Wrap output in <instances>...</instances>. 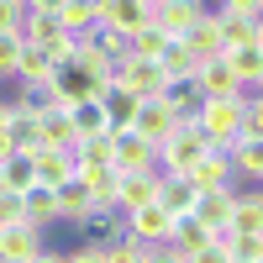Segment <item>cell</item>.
<instances>
[{
    "label": "cell",
    "instance_id": "cell-25",
    "mask_svg": "<svg viewBox=\"0 0 263 263\" xmlns=\"http://www.w3.org/2000/svg\"><path fill=\"white\" fill-rule=\"evenodd\" d=\"M232 195H237V190H200V195H195V205H190V216H200L211 232H216V227H227Z\"/></svg>",
    "mask_w": 263,
    "mask_h": 263
},
{
    "label": "cell",
    "instance_id": "cell-22",
    "mask_svg": "<svg viewBox=\"0 0 263 263\" xmlns=\"http://www.w3.org/2000/svg\"><path fill=\"white\" fill-rule=\"evenodd\" d=\"M227 227H232V232H263V195H258V190H237V195H232Z\"/></svg>",
    "mask_w": 263,
    "mask_h": 263
},
{
    "label": "cell",
    "instance_id": "cell-29",
    "mask_svg": "<svg viewBox=\"0 0 263 263\" xmlns=\"http://www.w3.org/2000/svg\"><path fill=\"white\" fill-rule=\"evenodd\" d=\"M32 184H37V174H32V158H27V153L0 158V190H6V195H21V190H32Z\"/></svg>",
    "mask_w": 263,
    "mask_h": 263
},
{
    "label": "cell",
    "instance_id": "cell-2",
    "mask_svg": "<svg viewBox=\"0 0 263 263\" xmlns=\"http://www.w3.org/2000/svg\"><path fill=\"white\" fill-rule=\"evenodd\" d=\"M237 121H242V95H216V100H200L195 105V126L205 132L211 147H221L237 137Z\"/></svg>",
    "mask_w": 263,
    "mask_h": 263
},
{
    "label": "cell",
    "instance_id": "cell-23",
    "mask_svg": "<svg viewBox=\"0 0 263 263\" xmlns=\"http://www.w3.org/2000/svg\"><path fill=\"white\" fill-rule=\"evenodd\" d=\"M190 53H200V58H221V32H216V11H200L195 16V27L179 37Z\"/></svg>",
    "mask_w": 263,
    "mask_h": 263
},
{
    "label": "cell",
    "instance_id": "cell-13",
    "mask_svg": "<svg viewBox=\"0 0 263 263\" xmlns=\"http://www.w3.org/2000/svg\"><path fill=\"white\" fill-rule=\"evenodd\" d=\"M79 232H84V242L111 248L116 237H126V211H116V205H95V211L79 221Z\"/></svg>",
    "mask_w": 263,
    "mask_h": 263
},
{
    "label": "cell",
    "instance_id": "cell-19",
    "mask_svg": "<svg viewBox=\"0 0 263 263\" xmlns=\"http://www.w3.org/2000/svg\"><path fill=\"white\" fill-rule=\"evenodd\" d=\"M53 69H58V63L48 58V48H37V42H27V37H21V53H16V84H48L53 79Z\"/></svg>",
    "mask_w": 263,
    "mask_h": 263
},
{
    "label": "cell",
    "instance_id": "cell-18",
    "mask_svg": "<svg viewBox=\"0 0 263 263\" xmlns=\"http://www.w3.org/2000/svg\"><path fill=\"white\" fill-rule=\"evenodd\" d=\"M216 32H221V53L237 42H263V16H242V11H216Z\"/></svg>",
    "mask_w": 263,
    "mask_h": 263
},
{
    "label": "cell",
    "instance_id": "cell-34",
    "mask_svg": "<svg viewBox=\"0 0 263 263\" xmlns=\"http://www.w3.org/2000/svg\"><path fill=\"white\" fill-rule=\"evenodd\" d=\"M158 95L174 105V116H195V105H200V90H195V79H168Z\"/></svg>",
    "mask_w": 263,
    "mask_h": 263
},
{
    "label": "cell",
    "instance_id": "cell-30",
    "mask_svg": "<svg viewBox=\"0 0 263 263\" xmlns=\"http://www.w3.org/2000/svg\"><path fill=\"white\" fill-rule=\"evenodd\" d=\"M158 63H163V74H168V79H190L195 69H200V53H190L179 37H168V42H163V53H158Z\"/></svg>",
    "mask_w": 263,
    "mask_h": 263
},
{
    "label": "cell",
    "instance_id": "cell-7",
    "mask_svg": "<svg viewBox=\"0 0 263 263\" xmlns=\"http://www.w3.org/2000/svg\"><path fill=\"white\" fill-rule=\"evenodd\" d=\"M190 179H195V190H237V174H232L227 147H205L200 158L190 163Z\"/></svg>",
    "mask_w": 263,
    "mask_h": 263
},
{
    "label": "cell",
    "instance_id": "cell-37",
    "mask_svg": "<svg viewBox=\"0 0 263 263\" xmlns=\"http://www.w3.org/2000/svg\"><path fill=\"white\" fill-rule=\"evenodd\" d=\"M16 53H21V32H0V79L16 74Z\"/></svg>",
    "mask_w": 263,
    "mask_h": 263
},
{
    "label": "cell",
    "instance_id": "cell-33",
    "mask_svg": "<svg viewBox=\"0 0 263 263\" xmlns=\"http://www.w3.org/2000/svg\"><path fill=\"white\" fill-rule=\"evenodd\" d=\"M163 42H168V37L153 27V21H142L137 32H126V53H132V58H158V53H163Z\"/></svg>",
    "mask_w": 263,
    "mask_h": 263
},
{
    "label": "cell",
    "instance_id": "cell-36",
    "mask_svg": "<svg viewBox=\"0 0 263 263\" xmlns=\"http://www.w3.org/2000/svg\"><path fill=\"white\" fill-rule=\"evenodd\" d=\"M158 242H137V237H116L111 248H105V263H147Z\"/></svg>",
    "mask_w": 263,
    "mask_h": 263
},
{
    "label": "cell",
    "instance_id": "cell-15",
    "mask_svg": "<svg viewBox=\"0 0 263 263\" xmlns=\"http://www.w3.org/2000/svg\"><path fill=\"white\" fill-rule=\"evenodd\" d=\"M227 147V158H232V174L242 184H258L263 179V137H232V142H221Z\"/></svg>",
    "mask_w": 263,
    "mask_h": 263
},
{
    "label": "cell",
    "instance_id": "cell-8",
    "mask_svg": "<svg viewBox=\"0 0 263 263\" xmlns=\"http://www.w3.org/2000/svg\"><path fill=\"white\" fill-rule=\"evenodd\" d=\"M42 248V227H32V221H11L6 232H0V263H32Z\"/></svg>",
    "mask_w": 263,
    "mask_h": 263
},
{
    "label": "cell",
    "instance_id": "cell-4",
    "mask_svg": "<svg viewBox=\"0 0 263 263\" xmlns=\"http://www.w3.org/2000/svg\"><path fill=\"white\" fill-rule=\"evenodd\" d=\"M158 195V168H116V184H111V205L116 211H137Z\"/></svg>",
    "mask_w": 263,
    "mask_h": 263
},
{
    "label": "cell",
    "instance_id": "cell-27",
    "mask_svg": "<svg viewBox=\"0 0 263 263\" xmlns=\"http://www.w3.org/2000/svg\"><path fill=\"white\" fill-rule=\"evenodd\" d=\"M211 242V227L200 221V216H174V232H168V248H179V253H195V248H205Z\"/></svg>",
    "mask_w": 263,
    "mask_h": 263
},
{
    "label": "cell",
    "instance_id": "cell-14",
    "mask_svg": "<svg viewBox=\"0 0 263 263\" xmlns=\"http://www.w3.org/2000/svg\"><path fill=\"white\" fill-rule=\"evenodd\" d=\"M48 84H53V100H58V105H74V100H95V79L84 74L74 58H69V63H58Z\"/></svg>",
    "mask_w": 263,
    "mask_h": 263
},
{
    "label": "cell",
    "instance_id": "cell-32",
    "mask_svg": "<svg viewBox=\"0 0 263 263\" xmlns=\"http://www.w3.org/2000/svg\"><path fill=\"white\" fill-rule=\"evenodd\" d=\"M6 142H11V153H32V147H37V116H27V111H16V105H11Z\"/></svg>",
    "mask_w": 263,
    "mask_h": 263
},
{
    "label": "cell",
    "instance_id": "cell-1",
    "mask_svg": "<svg viewBox=\"0 0 263 263\" xmlns=\"http://www.w3.org/2000/svg\"><path fill=\"white\" fill-rule=\"evenodd\" d=\"M211 142H205V132L195 126V116H179L158 142H153V158H158V174H190V163L200 158Z\"/></svg>",
    "mask_w": 263,
    "mask_h": 263
},
{
    "label": "cell",
    "instance_id": "cell-5",
    "mask_svg": "<svg viewBox=\"0 0 263 263\" xmlns=\"http://www.w3.org/2000/svg\"><path fill=\"white\" fill-rule=\"evenodd\" d=\"M174 121H179V116H174V105L163 100V95H137V111H132V132H137V137H147V142H158L163 137V132L174 126Z\"/></svg>",
    "mask_w": 263,
    "mask_h": 263
},
{
    "label": "cell",
    "instance_id": "cell-20",
    "mask_svg": "<svg viewBox=\"0 0 263 263\" xmlns=\"http://www.w3.org/2000/svg\"><path fill=\"white\" fill-rule=\"evenodd\" d=\"M195 195H200V190H195L190 174H158V195H153V200H158L168 216H184L195 205Z\"/></svg>",
    "mask_w": 263,
    "mask_h": 263
},
{
    "label": "cell",
    "instance_id": "cell-31",
    "mask_svg": "<svg viewBox=\"0 0 263 263\" xmlns=\"http://www.w3.org/2000/svg\"><path fill=\"white\" fill-rule=\"evenodd\" d=\"M53 16H58V27H63V32H74V37H79V32H90V27H95V0H63Z\"/></svg>",
    "mask_w": 263,
    "mask_h": 263
},
{
    "label": "cell",
    "instance_id": "cell-9",
    "mask_svg": "<svg viewBox=\"0 0 263 263\" xmlns=\"http://www.w3.org/2000/svg\"><path fill=\"white\" fill-rule=\"evenodd\" d=\"M111 168H158L153 142L137 137L132 126H116V132H111Z\"/></svg>",
    "mask_w": 263,
    "mask_h": 263
},
{
    "label": "cell",
    "instance_id": "cell-38",
    "mask_svg": "<svg viewBox=\"0 0 263 263\" xmlns=\"http://www.w3.org/2000/svg\"><path fill=\"white\" fill-rule=\"evenodd\" d=\"M21 16H27L21 0H0V32H21Z\"/></svg>",
    "mask_w": 263,
    "mask_h": 263
},
{
    "label": "cell",
    "instance_id": "cell-43",
    "mask_svg": "<svg viewBox=\"0 0 263 263\" xmlns=\"http://www.w3.org/2000/svg\"><path fill=\"white\" fill-rule=\"evenodd\" d=\"M147 263H184V253H179V248H168V242H158Z\"/></svg>",
    "mask_w": 263,
    "mask_h": 263
},
{
    "label": "cell",
    "instance_id": "cell-39",
    "mask_svg": "<svg viewBox=\"0 0 263 263\" xmlns=\"http://www.w3.org/2000/svg\"><path fill=\"white\" fill-rule=\"evenodd\" d=\"M63 263H105V248H95V242H79L74 253H63Z\"/></svg>",
    "mask_w": 263,
    "mask_h": 263
},
{
    "label": "cell",
    "instance_id": "cell-10",
    "mask_svg": "<svg viewBox=\"0 0 263 263\" xmlns=\"http://www.w3.org/2000/svg\"><path fill=\"white\" fill-rule=\"evenodd\" d=\"M53 205H58V221L79 227L84 216L95 211V195H90V184H84L79 174H69V179H63V184H53Z\"/></svg>",
    "mask_w": 263,
    "mask_h": 263
},
{
    "label": "cell",
    "instance_id": "cell-16",
    "mask_svg": "<svg viewBox=\"0 0 263 263\" xmlns=\"http://www.w3.org/2000/svg\"><path fill=\"white\" fill-rule=\"evenodd\" d=\"M27 158H32L37 184H63V179L74 174V153H69V147H48V142H37Z\"/></svg>",
    "mask_w": 263,
    "mask_h": 263
},
{
    "label": "cell",
    "instance_id": "cell-42",
    "mask_svg": "<svg viewBox=\"0 0 263 263\" xmlns=\"http://www.w3.org/2000/svg\"><path fill=\"white\" fill-rule=\"evenodd\" d=\"M216 11H242V16H263V0H221Z\"/></svg>",
    "mask_w": 263,
    "mask_h": 263
},
{
    "label": "cell",
    "instance_id": "cell-21",
    "mask_svg": "<svg viewBox=\"0 0 263 263\" xmlns=\"http://www.w3.org/2000/svg\"><path fill=\"white\" fill-rule=\"evenodd\" d=\"M16 205H21V221H32V227H42V232L58 221L53 184H32V190H21V195H16Z\"/></svg>",
    "mask_w": 263,
    "mask_h": 263
},
{
    "label": "cell",
    "instance_id": "cell-35",
    "mask_svg": "<svg viewBox=\"0 0 263 263\" xmlns=\"http://www.w3.org/2000/svg\"><path fill=\"white\" fill-rule=\"evenodd\" d=\"M16 111H27V116H42V111H53V84H21V90H16Z\"/></svg>",
    "mask_w": 263,
    "mask_h": 263
},
{
    "label": "cell",
    "instance_id": "cell-46",
    "mask_svg": "<svg viewBox=\"0 0 263 263\" xmlns=\"http://www.w3.org/2000/svg\"><path fill=\"white\" fill-rule=\"evenodd\" d=\"M6 121H11V100H0V132H6Z\"/></svg>",
    "mask_w": 263,
    "mask_h": 263
},
{
    "label": "cell",
    "instance_id": "cell-24",
    "mask_svg": "<svg viewBox=\"0 0 263 263\" xmlns=\"http://www.w3.org/2000/svg\"><path fill=\"white\" fill-rule=\"evenodd\" d=\"M95 100H100V111H105V121H111V132H116V126H126V121H132V111H137V95H132L126 84H116V79L105 84V90H100Z\"/></svg>",
    "mask_w": 263,
    "mask_h": 263
},
{
    "label": "cell",
    "instance_id": "cell-17",
    "mask_svg": "<svg viewBox=\"0 0 263 263\" xmlns=\"http://www.w3.org/2000/svg\"><path fill=\"white\" fill-rule=\"evenodd\" d=\"M221 58H227V69L237 74L242 90H258L263 84V42H237V48H227Z\"/></svg>",
    "mask_w": 263,
    "mask_h": 263
},
{
    "label": "cell",
    "instance_id": "cell-3",
    "mask_svg": "<svg viewBox=\"0 0 263 263\" xmlns=\"http://www.w3.org/2000/svg\"><path fill=\"white\" fill-rule=\"evenodd\" d=\"M111 79H116V84H126L132 95H158L163 84H168V74H163V63H158V58H132V53H121V58H116Z\"/></svg>",
    "mask_w": 263,
    "mask_h": 263
},
{
    "label": "cell",
    "instance_id": "cell-41",
    "mask_svg": "<svg viewBox=\"0 0 263 263\" xmlns=\"http://www.w3.org/2000/svg\"><path fill=\"white\" fill-rule=\"evenodd\" d=\"M11 221H21V205H16V195H6V190H0V232H6Z\"/></svg>",
    "mask_w": 263,
    "mask_h": 263
},
{
    "label": "cell",
    "instance_id": "cell-11",
    "mask_svg": "<svg viewBox=\"0 0 263 263\" xmlns=\"http://www.w3.org/2000/svg\"><path fill=\"white\" fill-rule=\"evenodd\" d=\"M168 232H174V216L158 200L126 211V237H137V242H168Z\"/></svg>",
    "mask_w": 263,
    "mask_h": 263
},
{
    "label": "cell",
    "instance_id": "cell-28",
    "mask_svg": "<svg viewBox=\"0 0 263 263\" xmlns=\"http://www.w3.org/2000/svg\"><path fill=\"white\" fill-rule=\"evenodd\" d=\"M37 142H48V147H74V126H69V111H63V105H53V111L37 116Z\"/></svg>",
    "mask_w": 263,
    "mask_h": 263
},
{
    "label": "cell",
    "instance_id": "cell-26",
    "mask_svg": "<svg viewBox=\"0 0 263 263\" xmlns=\"http://www.w3.org/2000/svg\"><path fill=\"white\" fill-rule=\"evenodd\" d=\"M63 111H69L74 142H79V137H95V132H111V121H105V111H100V100H74V105H63Z\"/></svg>",
    "mask_w": 263,
    "mask_h": 263
},
{
    "label": "cell",
    "instance_id": "cell-44",
    "mask_svg": "<svg viewBox=\"0 0 263 263\" xmlns=\"http://www.w3.org/2000/svg\"><path fill=\"white\" fill-rule=\"evenodd\" d=\"M21 6H27V11H58L63 0H21Z\"/></svg>",
    "mask_w": 263,
    "mask_h": 263
},
{
    "label": "cell",
    "instance_id": "cell-12",
    "mask_svg": "<svg viewBox=\"0 0 263 263\" xmlns=\"http://www.w3.org/2000/svg\"><path fill=\"white\" fill-rule=\"evenodd\" d=\"M195 90H200V100H216V95H242V84H237V74L227 69V58H200V69L190 74Z\"/></svg>",
    "mask_w": 263,
    "mask_h": 263
},
{
    "label": "cell",
    "instance_id": "cell-45",
    "mask_svg": "<svg viewBox=\"0 0 263 263\" xmlns=\"http://www.w3.org/2000/svg\"><path fill=\"white\" fill-rule=\"evenodd\" d=\"M32 263H63V253H48V248H42V253H37Z\"/></svg>",
    "mask_w": 263,
    "mask_h": 263
},
{
    "label": "cell",
    "instance_id": "cell-40",
    "mask_svg": "<svg viewBox=\"0 0 263 263\" xmlns=\"http://www.w3.org/2000/svg\"><path fill=\"white\" fill-rule=\"evenodd\" d=\"M184 263H232L216 242H205V248H195V253H184Z\"/></svg>",
    "mask_w": 263,
    "mask_h": 263
},
{
    "label": "cell",
    "instance_id": "cell-6",
    "mask_svg": "<svg viewBox=\"0 0 263 263\" xmlns=\"http://www.w3.org/2000/svg\"><path fill=\"white\" fill-rule=\"evenodd\" d=\"M153 16L147 0H95V27H111V32H137L142 21Z\"/></svg>",
    "mask_w": 263,
    "mask_h": 263
}]
</instances>
